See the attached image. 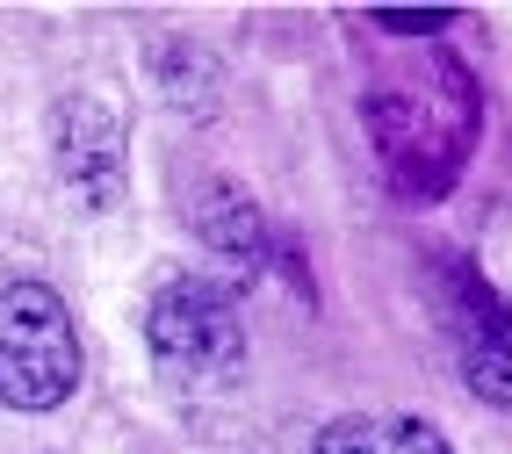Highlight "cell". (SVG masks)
Wrapping results in <instances>:
<instances>
[{
	"label": "cell",
	"instance_id": "obj_1",
	"mask_svg": "<svg viewBox=\"0 0 512 454\" xmlns=\"http://www.w3.org/2000/svg\"><path fill=\"white\" fill-rule=\"evenodd\" d=\"M145 346L152 368L174 382L181 397H217L246 375V325L238 303L202 282V274H166L145 303Z\"/></svg>",
	"mask_w": 512,
	"mask_h": 454
},
{
	"label": "cell",
	"instance_id": "obj_2",
	"mask_svg": "<svg viewBox=\"0 0 512 454\" xmlns=\"http://www.w3.org/2000/svg\"><path fill=\"white\" fill-rule=\"evenodd\" d=\"M80 390V332L73 310L44 282L0 289V397L15 411H58Z\"/></svg>",
	"mask_w": 512,
	"mask_h": 454
},
{
	"label": "cell",
	"instance_id": "obj_3",
	"mask_svg": "<svg viewBox=\"0 0 512 454\" xmlns=\"http://www.w3.org/2000/svg\"><path fill=\"white\" fill-rule=\"evenodd\" d=\"M51 152L80 209L123 202V109L109 94H65L51 116Z\"/></svg>",
	"mask_w": 512,
	"mask_h": 454
},
{
	"label": "cell",
	"instance_id": "obj_4",
	"mask_svg": "<svg viewBox=\"0 0 512 454\" xmlns=\"http://www.w3.org/2000/svg\"><path fill=\"white\" fill-rule=\"evenodd\" d=\"M195 238L210 253H224V260H238V267H253L260 253H267V217L253 209V195L246 188H231V181H210V188H195Z\"/></svg>",
	"mask_w": 512,
	"mask_h": 454
},
{
	"label": "cell",
	"instance_id": "obj_5",
	"mask_svg": "<svg viewBox=\"0 0 512 454\" xmlns=\"http://www.w3.org/2000/svg\"><path fill=\"white\" fill-rule=\"evenodd\" d=\"M145 65H152V80H159V94L174 101L181 116H210L217 109V58L202 51L195 37H159L152 51H145Z\"/></svg>",
	"mask_w": 512,
	"mask_h": 454
},
{
	"label": "cell",
	"instance_id": "obj_6",
	"mask_svg": "<svg viewBox=\"0 0 512 454\" xmlns=\"http://www.w3.org/2000/svg\"><path fill=\"white\" fill-rule=\"evenodd\" d=\"M311 454H455L419 418H339L311 440Z\"/></svg>",
	"mask_w": 512,
	"mask_h": 454
},
{
	"label": "cell",
	"instance_id": "obj_7",
	"mask_svg": "<svg viewBox=\"0 0 512 454\" xmlns=\"http://www.w3.org/2000/svg\"><path fill=\"white\" fill-rule=\"evenodd\" d=\"M462 375H469V390L512 411V318L505 310H484V318H469L462 332Z\"/></svg>",
	"mask_w": 512,
	"mask_h": 454
},
{
	"label": "cell",
	"instance_id": "obj_8",
	"mask_svg": "<svg viewBox=\"0 0 512 454\" xmlns=\"http://www.w3.org/2000/svg\"><path fill=\"white\" fill-rule=\"evenodd\" d=\"M375 22H383L390 29V37H440V29H448V15H404V8H390V15H375Z\"/></svg>",
	"mask_w": 512,
	"mask_h": 454
}]
</instances>
